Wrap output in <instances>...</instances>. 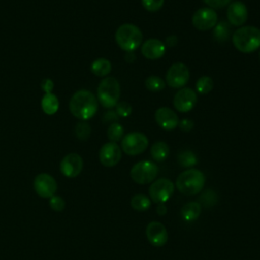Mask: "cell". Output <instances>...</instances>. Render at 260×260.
Here are the masks:
<instances>
[{
    "instance_id": "6da1fadb",
    "label": "cell",
    "mask_w": 260,
    "mask_h": 260,
    "mask_svg": "<svg viewBox=\"0 0 260 260\" xmlns=\"http://www.w3.org/2000/svg\"><path fill=\"white\" fill-rule=\"evenodd\" d=\"M98 105V99L91 91L87 89H80L71 96L69 110L74 117L85 121L95 115Z\"/></svg>"
},
{
    "instance_id": "7a4b0ae2",
    "label": "cell",
    "mask_w": 260,
    "mask_h": 260,
    "mask_svg": "<svg viewBox=\"0 0 260 260\" xmlns=\"http://www.w3.org/2000/svg\"><path fill=\"white\" fill-rule=\"evenodd\" d=\"M232 42L237 50L242 53H253L260 48V29L256 26L247 25L235 30Z\"/></svg>"
},
{
    "instance_id": "3957f363",
    "label": "cell",
    "mask_w": 260,
    "mask_h": 260,
    "mask_svg": "<svg viewBox=\"0 0 260 260\" xmlns=\"http://www.w3.org/2000/svg\"><path fill=\"white\" fill-rule=\"evenodd\" d=\"M205 176L197 169H188L182 172L176 180V188L180 193L191 196L198 194L204 187Z\"/></svg>"
},
{
    "instance_id": "277c9868",
    "label": "cell",
    "mask_w": 260,
    "mask_h": 260,
    "mask_svg": "<svg viewBox=\"0 0 260 260\" xmlns=\"http://www.w3.org/2000/svg\"><path fill=\"white\" fill-rule=\"evenodd\" d=\"M143 34L140 28L131 23H125L118 27L115 40L118 46L125 52L135 51L142 43Z\"/></svg>"
},
{
    "instance_id": "5b68a950",
    "label": "cell",
    "mask_w": 260,
    "mask_h": 260,
    "mask_svg": "<svg viewBox=\"0 0 260 260\" xmlns=\"http://www.w3.org/2000/svg\"><path fill=\"white\" fill-rule=\"evenodd\" d=\"M98 101L107 109L116 107L120 99V84L115 77L109 76L102 79L98 89Z\"/></svg>"
},
{
    "instance_id": "8992f818",
    "label": "cell",
    "mask_w": 260,
    "mask_h": 260,
    "mask_svg": "<svg viewBox=\"0 0 260 260\" xmlns=\"http://www.w3.org/2000/svg\"><path fill=\"white\" fill-rule=\"evenodd\" d=\"M158 174V167L150 160H141L136 162L130 171L131 179L140 185H145L153 182Z\"/></svg>"
},
{
    "instance_id": "52a82bcc",
    "label": "cell",
    "mask_w": 260,
    "mask_h": 260,
    "mask_svg": "<svg viewBox=\"0 0 260 260\" xmlns=\"http://www.w3.org/2000/svg\"><path fill=\"white\" fill-rule=\"evenodd\" d=\"M148 146L147 137L141 132H130L121 141L122 150L128 155H138Z\"/></svg>"
},
{
    "instance_id": "ba28073f",
    "label": "cell",
    "mask_w": 260,
    "mask_h": 260,
    "mask_svg": "<svg viewBox=\"0 0 260 260\" xmlns=\"http://www.w3.org/2000/svg\"><path fill=\"white\" fill-rule=\"evenodd\" d=\"M175 190L174 183L166 178H160L152 182L148 189L149 197L154 203H165L173 195Z\"/></svg>"
},
{
    "instance_id": "9c48e42d",
    "label": "cell",
    "mask_w": 260,
    "mask_h": 260,
    "mask_svg": "<svg viewBox=\"0 0 260 260\" xmlns=\"http://www.w3.org/2000/svg\"><path fill=\"white\" fill-rule=\"evenodd\" d=\"M190 77L188 67L182 63H174L166 73V80L169 86L173 88H182L187 84Z\"/></svg>"
},
{
    "instance_id": "30bf717a",
    "label": "cell",
    "mask_w": 260,
    "mask_h": 260,
    "mask_svg": "<svg viewBox=\"0 0 260 260\" xmlns=\"http://www.w3.org/2000/svg\"><path fill=\"white\" fill-rule=\"evenodd\" d=\"M192 23L199 30H208L213 28L217 23V14L210 7L197 9L192 16Z\"/></svg>"
},
{
    "instance_id": "8fae6325",
    "label": "cell",
    "mask_w": 260,
    "mask_h": 260,
    "mask_svg": "<svg viewBox=\"0 0 260 260\" xmlns=\"http://www.w3.org/2000/svg\"><path fill=\"white\" fill-rule=\"evenodd\" d=\"M34 189L39 196L43 198H51L57 191V182L51 175L42 173L35 178Z\"/></svg>"
},
{
    "instance_id": "7c38bea8",
    "label": "cell",
    "mask_w": 260,
    "mask_h": 260,
    "mask_svg": "<svg viewBox=\"0 0 260 260\" xmlns=\"http://www.w3.org/2000/svg\"><path fill=\"white\" fill-rule=\"evenodd\" d=\"M197 103L196 92L189 87H182L174 96V107L182 113L190 112Z\"/></svg>"
},
{
    "instance_id": "4fadbf2b",
    "label": "cell",
    "mask_w": 260,
    "mask_h": 260,
    "mask_svg": "<svg viewBox=\"0 0 260 260\" xmlns=\"http://www.w3.org/2000/svg\"><path fill=\"white\" fill-rule=\"evenodd\" d=\"M122 157V150L116 142L105 143L99 152V158L103 166L111 168L116 166Z\"/></svg>"
},
{
    "instance_id": "5bb4252c",
    "label": "cell",
    "mask_w": 260,
    "mask_h": 260,
    "mask_svg": "<svg viewBox=\"0 0 260 260\" xmlns=\"http://www.w3.org/2000/svg\"><path fill=\"white\" fill-rule=\"evenodd\" d=\"M83 168L82 157L77 153L66 154L60 162V171L67 178L77 177Z\"/></svg>"
},
{
    "instance_id": "9a60e30c",
    "label": "cell",
    "mask_w": 260,
    "mask_h": 260,
    "mask_svg": "<svg viewBox=\"0 0 260 260\" xmlns=\"http://www.w3.org/2000/svg\"><path fill=\"white\" fill-rule=\"evenodd\" d=\"M148 242L154 247H162L168 242V231L159 221H151L145 230Z\"/></svg>"
},
{
    "instance_id": "2e32d148",
    "label": "cell",
    "mask_w": 260,
    "mask_h": 260,
    "mask_svg": "<svg viewBox=\"0 0 260 260\" xmlns=\"http://www.w3.org/2000/svg\"><path fill=\"white\" fill-rule=\"evenodd\" d=\"M226 17L229 22L235 26L243 25L248 18L247 6L242 1L231 2L228 6Z\"/></svg>"
},
{
    "instance_id": "e0dca14e",
    "label": "cell",
    "mask_w": 260,
    "mask_h": 260,
    "mask_svg": "<svg viewBox=\"0 0 260 260\" xmlns=\"http://www.w3.org/2000/svg\"><path fill=\"white\" fill-rule=\"evenodd\" d=\"M154 118L157 125L160 128L168 131L175 129L176 127H178V124H179V118L177 114L175 113V111H173L168 107L158 108L155 111Z\"/></svg>"
},
{
    "instance_id": "ac0fdd59",
    "label": "cell",
    "mask_w": 260,
    "mask_h": 260,
    "mask_svg": "<svg viewBox=\"0 0 260 260\" xmlns=\"http://www.w3.org/2000/svg\"><path fill=\"white\" fill-rule=\"evenodd\" d=\"M142 55L149 60L161 58L166 53V45L160 40L148 39L141 46Z\"/></svg>"
},
{
    "instance_id": "d6986e66",
    "label": "cell",
    "mask_w": 260,
    "mask_h": 260,
    "mask_svg": "<svg viewBox=\"0 0 260 260\" xmlns=\"http://www.w3.org/2000/svg\"><path fill=\"white\" fill-rule=\"evenodd\" d=\"M201 213V204L197 201H190L186 203L181 209V215L186 221L196 220Z\"/></svg>"
},
{
    "instance_id": "ffe728a7",
    "label": "cell",
    "mask_w": 260,
    "mask_h": 260,
    "mask_svg": "<svg viewBox=\"0 0 260 260\" xmlns=\"http://www.w3.org/2000/svg\"><path fill=\"white\" fill-rule=\"evenodd\" d=\"M41 107L44 113H46L47 115H53L59 109V100L52 92L45 93L41 101Z\"/></svg>"
},
{
    "instance_id": "44dd1931",
    "label": "cell",
    "mask_w": 260,
    "mask_h": 260,
    "mask_svg": "<svg viewBox=\"0 0 260 260\" xmlns=\"http://www.w3.org/2000/svg\"><path fill=\"white\" fill-rule=\"evenodd\" d=\"M112 70L111 62L106 58H98L90 65V71L100 77L107 76Z\"/></svg>"
},
{
    "instance_id": "7402d4cb",
    "label": "cell",
    "mask_w": 260,
    "mask_h": 260,
    "mask_svg": "<svg viewBox=\"0 0 260 260\" xmlns=\"http://www.w3.org/2000/svg\"><path fill=\"white\" fill-rule=\"evenodd\" d=\"M150 154L155 161H164L170 154V147L164 141H156L150 147Z\"/></svg>"
},
{
    "instance_id": "603a6c76",
    "label": "cell",
    "mask_w": 260,
    "mask_h": 260,
    "mask_svg": "<svg viewBox=\"0 0 260 260\" xmlns=\"http://www.w3.org/2000/svg\"><path fill=\"white\" fill-rule=\"evenodd\" d=\"M213 38L218 43L226 42L231 37V26L226 21L217 22L213 27Z\"/></svg>"
},
{
    "instance_id": "cb8c5ba5",
    "label": "cell",
    "mask_w": 260,
    "mask_h": 260,
    "mask_svg": "<svg viewBox=\"0 0 260 260\" xmlns=\"http://www.w3.org/2000/svg\"><path fill=\"white\" fill-rule=\"evenodd\" d=\"M130 204L131 207L136 211H146L151 205V200L146 195L136 194L131 198Z\"/></svg>"
},
{
    "instance_id": "d4e9b609",
    "label": "cell",
    "mask_w": 260,
    "mask_h": 260,
    "mask_svg": "<svg viewBox=\"0 0 260 260\" xmlns=\"http://www.w3.org/2000/svg\"><path fill=\"white\" fill-rule=\"evenodd\" d=\"M178 162L183 168H192L197 165V156L191 150H182L178 153Z\"/></svg>"
},
{
    "instance_id": "484cf974",
    "label": "cell",
    "mask_w": 260,
    "mask_h": 260,
    "mask_svg": "<svg viewBox=\"0 0 260 260\" xmlns=\"http://www.w3.org/2000/svg\"><path fill=\"white\" fill-rule=\"evenodd\" d=\"M145 87L153 92L160 91L166 87V82L164 79H161L159 76L156 75H150L148 76L144 81Z\"/></svg>"
},
{
    "instance_id": "4316f807",
    "label": "cell",
    "mask_w": 260,
    "mask_h": 260,
    "mask_svg": "<svg viewBox=\"0 0 260 260\" xmlns=\"http://www.w3.org/2000/svg\"><path fill=\"white\" fill-rule=\"evenodd\" d=\"M107 136L112 142H117L121 140L124 137V128L120 123H112L108 130H107Z\"/></svg>"
},
{
    "instance_id": "83f0119b",
    "label": "cell",
    "mask_w": 260,
    "mask_h": 260,
    "mask_svg": "<svg viewBox=\"0 0 260 260\" xmlns=\"http://www.w3.org/2000/svg\"><path fill=\"white\" fill-rule=\"evenodd\" d=\"M213 88V80L211 77L203 75L196 81V90L200 94H206Z\"/></svg>"
},
{
    "instance_id": "f1b7e54d",
    "label": "cell",
    "mask_w": 260,
    "mask_h": 260,
    "mask_svg": "<svg viewBox=\"0 0 260 260\" xmlns=\"http://www.w3.org/2000/svg\"><path fill=\"white\" fill-rule=\"evenodd\" d=\"M75 135L80 140H87L90 136V126L86 122H80L75 127Z\"/></svg>"
},
{
    "instance_id": "f546056e",
    "label": "cell",
    "mask_w": 260,
    "mask_h": 260,
    "mask_svg": "<svg viewBox=\"0 0 260 260\" xmlns=\"http://www.w3.org/2000/svg\"><path fill=\"white\" fill-rule=\"evenodd\" d=\"M116 113L119 117L125 118L131 115L132 113V107L129 103L127 102H119L116 105Z\"/></svg>"
},
{
    "instance_id": "4dcf8cb0",
    "label": "cell",
    "mask_w": 260,
    "mask_h": 260,
    "mask_svg": "<svg viewBox=\"0 0 260 260\" xmlns=\"http://www.w3.org/2000/svg\"><path fill=\"white\" fill-rule=\"evenodd\" d=\"M142 6L150 12H155L161 8L165 0H141Z\"/></svg>"
},
{
    "instance_id": "1f68e13d",
    "label": "cell",
    "mask_w": 260,
    "mask_h": 260,
    "mask_svg": "<svg viewBox=\"0 0 260 260\" xmlns=\"http://www.w3.org/2000/svg\"><path fill=\"white\" fill-rule=\"evenodd\" d=\"M50 199V206L55 211H62L65 208V200L57 195H53Z\"/></svg>"
},
{
    "instance_id": "d6a6232c",
    "label": "cell",
    "mask_w": 260,
    "mask_h": 260,
    "mask_svg": "<svg viewBox=\"0 0 260 260\" xmlns=\"http://www.w3.org/2000/svg\"><path fill=\"white\" fill-rule=\"evenodd\" d=\"M202 204L205 206V207H209L211 205H213L215 202H216V198H215V194L211 191V190H207L205 191L201 198H200Z\"/></svg>"
},
{
    "instance_id": "836d02e7",
    "label": "cell",
    "mask_w": 260,
    "mask_h": 260,
    "mask_svg": "<svg viewBox=\"0 0 260 260\" xmlns=\"http://www.w3.org/2000/svg\"><path fill=\"white\" fill-rule=\"evenodd\" d=\"M203 2L212 9H219L229 5L232 0H203Z\"/></svg>"
},
{
    "instance_id": "e575fe53",
    "label": "cell",
    "mask_w": 260,
    "mask_h": 260,
    "mask_svg": "<svg viewBox=\"0 0 260 260\" xmlns=\"http://www.w3.org/2000/svg\"><path fill=\"white\" fill-rule=\"evenodd\" d=\"M178 126L180 127V129L184 132H189L190 130L193 129L194 127V122L189 120V119H183L181 121H179Z\"/></svg>"
},
{
    "instance_id": "d590c367",
    "label": "cell",
    "mask_w": 260,
    "mask_h": 260,
    "mask_svg": "<svg viewBox=\"0 0 260 260\" xmlns=\"http://www.w3.org/2000/svg\"><path fill=\"white\" fill-rule=\"evenodd\" d=\"M119 119V116L117 115L116 111H113V110H109L107 111L105 114H104V117H103V121L105 123H108V122H116L117 120Z\"/></svg>"
},
{
    "instance_id": "8d00e7d4",
    "label": "cell",
    "mask_w": 260,
    "mask_h": 260,
    "mask_svg": "<svg viewBox=\"0 0 260 260\" xmlns=\"http://www.w3.org/2000/svg\"><path fill=\"white\" fill-rule=\"evenodd\" d=\"M41 87H42V89H43L46 93L52 92V89H53V87H54V83H53V81H52L51 79L46 78V79H44V80L42 81Z\"/></svg>"
},
{
    "instance_id": "74e56055",
    "label": "cell",
    "mask_w": 260,
    "mask_h": 260,
    "mask_svg": "<svg viewBox=\"0 0 260 260\" xmlns=\"http://www.w3.org/2000/svg\"><path fill=\"white\" fill-rule=\"evenodd\" d=\"M178 44V38L176 36H169L167 39H166V43L165 45L168 46V47H174Z\"/></svg>"
},
{
    "instance_id": "f35d334b",
    "label": "cell",
    "mask_w": 260,
    "mask_h": 260,
    "mask_svg": "<svg viewBox=\"0 0 260 260\" xmlns=\"http://www.w3.org/2000/svg\"><path fill=\"white\" fill-rule=\"evenodd\" d=\"M156 213L158 215H165L167 213V206L165 205V203H159L156 206Z\"/></svg>"
},
{
    "instance_id": "ab89813d",
    "label": "cell",
    "mask_w": 260,
    "mask_h": 260,
    "mask_svg": "<svg viewBox=\"0 0 260 260\" xmlns=\"http://www.w3.org/2000/svg\"><path fill=\"white\" fill-rule=\"evenodd\" d=\"M125 60L127 61V62H129V63H131V62H133L134 60H135V55H134V53L133 52H127L126 53V55H125Z\"/></svg>"
},
{
    "instance_id": "60d3db41",
    "label": "cell",
    "mask_w": 260,
    "mask_h": 260,
    "mask_svg": "<svg viewBox=\"0 0 260 260\" xmlns=\"http://www.w3.org/2000/svg\"><path fill=\"white\" fill-rule=\"evenodd\" d=\"M259 58H260V53H259Z\"/></svg>"
}]
</instances>
